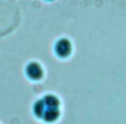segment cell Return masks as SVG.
<instances>
[{"instance_id":"obj_1","label":"cell","mask_w":126,"mask_h":124,"mask_svg":"<svg viewBox=\"0 0 126 124\" xmlns=\"http://www.w3.org/2000/svg\"><path fill=\"white\" fill-rule=\"evenodd\" d=\"M55 52L58 56L60 57H66L71 53L72 50V45L69 39L67 38H60L56 44H55Z\"/></svg>"},{"instance_id":"obj_3","label":"cell","mask_w":126,"mask_h":124,"mask_svg":"<svg viewBox=\"0 0 126 124\" xmlns=\"http://www.w3.org/2000/svg\"><path fill=\"white\" fill-rule=\"evenodd\" d=\"M48 1H50V0H48Z\"/></svg>"},{"instance_id":"obj_2","label":"cell","mask_w":126,"mask_h":124,"mask_svg":"<svg viewBox=\"0 0 126 124\" xmlns=\"http://www.w3.org/2000/svg\"><path fill=\"white\" fill-rule=\"evenodd\" d=\"M26 73L32 80H38L42 77V69L36 62H31L26 69Z\"/></svg>"}]
</instances>
